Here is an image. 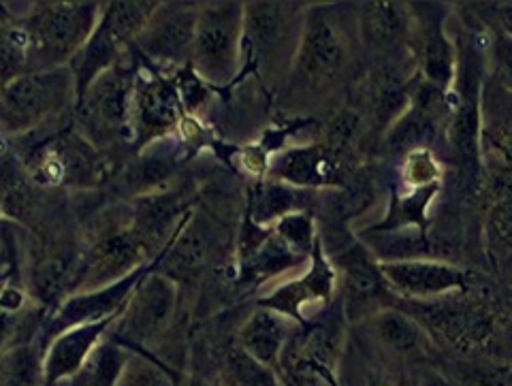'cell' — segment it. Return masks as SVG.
<instances>
[{"mask_svg": "<svg viewBox=\"0 0 512 386\" xmlns=\"http://www.w3.org/2000/svg\"><path fill=\"white\" fill-rule=\"evenodd\" d=\"M175 171V163L171 156H141L135 165L128 167L122 175V188H126L133 195L146 197L154 195V190H163V182L169 180V175Z\"/></svg>", "mask_w": 512, "mask_h": 386, "instance_id": "d6a6232c", "label": "cell"}, {"mask_svg": "<svg viewBox=\"0 0 512 386\" xmlns=\"http://www.w3.org/2000/svg\"><path fill=\"white\" fill-rule=\"evenodd\" d=\"M178 308V282L160 271H146L124 310L109 329V337L131 352H152L163 340Z\"/></svg>", "mask_w": 512, "mask_h": 386, "instance_id": "3957f363", "label": "cell"}, {"mask_svg": "<svg viewBox=\"0 0 512 386\" xmlns=\"http://www.w3.org/2000/svg\"><path fill=\"white\" fill-rule=\"evenodd\" d=\"M271 180L303 188H329L342 182L340 158L329 146H301L271 160Z\"/></svg>", "mask_w": 512, "mask_h": 386, "instance_id": "ffe728a7", "label": "cell"}, {"mask_svg": "<svg viewBox=\"0 0 512 386\" xmlns=\"http://www.w3.org/2000/svg\"><path fill=\"white\" fill-rule=\"evenodd\" d=\"M498 11V22L508 37H512V3H504L495 7Z\"/></svg>", "mask_w": 512, "mask_h": 386, "instance_id": "f35d334b", "label": "cell"}, {"mask_svg": "<svg viewBox=\"0 0 512 386\" xmlns=\"http://www.w3.org/2000/svg\"><path fill=\"white\" fill-rule=\"evenodd\" d=\"M380 276L389 293L414 301H434L470 291V276L451 263L434 259L378 261Z\"/></svg>", "mask_w": 512, "mask_h": 386, "instance_id": "9a60e30c", "label": "cell"}, {"mask_svg": "<svg viewBox=\"0 0 512 386\" xmlns=\"http://www.w3.org/2000/svg\"><path fill=\"white\" fill-rule=\"evenodd\" d=\"M340 378H346L344 386H406L387 363H378L374 359H363L361 350H346L342 355Z\"/></svg>", "mask_w": 512, "mask_h": 386, "instance_id": "836d02e7", "label": "cell"}, {"mask_svg": "<svg viewBox=\"0 0 512 386\" xmlns=\"http://www.w3.org/2000/svg\"><path fill=\"white\" fill-rule=\"evenodd\" d=\"M43 355V346L32 340L0 352V386H45Z\"/></svg>", "mask_w": 512, "mask_h": 386, "instance_id": "83f0119b", "label": "cell"}, {"mask_svg": "<svg viewBox=\"0 0 512 386\" xmlns=\"http://www.w3.org/2000/svg\"><path fill=\"white\" fill-rule=\"evenodd\" d=\"M271 229H274V233L288 248H291L295 254L303 256V259H310L316 244L320 241V237L316 235L314 218L308 212H303V209L293 214H286Z\"/></svg>", "mask_w": 512, "mask_h": 386, "instance_id": "e575fe53", "label": "cell"}, {"mask_svg": "<svg viewBox=\"0 0 512 386\" xmlns=\"http://www.w3.org/2000/svg\"><path fill=\"white\" fill-rule=\"evenodd\" d=\"M190 212H186V205L182 195L178 192L160 190L154 195L137 197L131 214V227L133 235L139 239L143 250L152 256V252L167 248L171 239L178 235L184 220Z\"/></svg>", "mask_w": 512, "mask_h": 386, "instance_id": "d6986e66", "label": "cell"}, {"mask_svg": "<svg viewBox=\"0 0 512 386\" xmlns=\"http://www.w3.org/2000/svg\"><path fill=\"white\" fill-rule=\"evenodd\" d=\"M156 7L158 3L152 0L150 3H103L101 20L92 37L69 64L75 77V101L82 99L96 77L122 58V50L126 45H133Z\"/></svg>", "mask_w": 512, "mask_h": 386, "instance_id": "277c9868", "label": "cell"}, {"mask_svg": "<svg viewBox=\"0 0 512 386\" xmlns=\"http://www.w3.org/2000/svg\"><path fill=\"white\" fill-rule=\"evenodd\" d=\"M299 201L301 190L276 180H267L259 186H254V190L250 192L246 214L252 218V222L259 224V227H274V224L286 214L299 212Z\"/></svg>", "mask_w": 512, "mask_h": 386, "instance_id": "4316f807", "label": "cell"}, {"mask_svg": "<svg viewBox=\"0 0 512 386\" xmlns=\"http://www.w3.org/2000/svg\"><path fill=\"white\" fill-rule=\"evenodd\" d=\"M348 35L329 7H312L303 18L293 58V73L303 84L318 86L340 75L348 62Z\"/></svg>", "mask_w": 512, "mask_h": 386, "instance_id": "9c48e42d", "label": "cell"}, {"mask_svg": "<svg viewBox=\"0 0 512 386\" xmlns=\"http://www.w3.org/2000/svg\"><path fill=\"white\" fill-rule=\"evenodd\" d=\"M485 250L495 269L512 265V188L495 201L485 222Z\"/></svg>", "mask_w": 512, "mask_h": 386, "instance_id": "f546056e", "label": "cell"}, {"mask_svg": "<svg viewBox=\"0 0 512 386\" xmlns=\"http://www.w3.org/2000/svg\"><path fill=\"white\" fill-rule=\"evenodd\" d=\"M75 99V77L69 67L28 71L0 88V128L20 135L52 118Z\"/></svg>", "mask_w": 512, "mask_h": 386, "instance_id": "5b68a950", "label": "cell"}, {"mask_svg": "<svg viewBox=\"0 0 512 386\" xmlns=\"http://www.w3.org/2000/svg\"><path fill=\"white\" fill-rule=\"evenodd\" d=\"M116 386H186L180 372L152 352H131Z\"/></svg>", "mask_w": 512, "mask_h": 386, "instance_id": "4dcf8cb0", "label": "cell"}, {"mask_svg": "<svg viewBox=\"0 0 512 386\" xmlns=\"http://www.w3.org/2000/svg\"><path fill=\"white\" fill-rule=\"evenodd\" d=\"M146 273V267L137 269L131 276L122 278L120 282L109 284L99 291L88 293H75L56 305V312L45 323V344H50L54 337L62 331L79 327V325H92V323H105V320H116L124 305L135 291L141 276Z\"/></svg>", "mask_w": 512, "mask_h": 386, "instance_id": "e0dca14e", "label": "cell"}, {"mask_svg": "<svg viewBox=\"0 0 512 386\" xmlns=\"http://www.w3.org/2000/svg\"><path fill=\"white\" fill-rule=\"evenodd\" d=\"M344 276H346V301L344 310L352 316L363 305H372V301L380 299L384 293H389L387 284H384L378 263L372 261V254H367L363 246L352 248L344 259Z\"/></svg>", "mask_w": 512, "mask_h": 386, "instance_id": "484cf974", "label": "cell"}, {"mask_svg": "<svg viewBox=\"0 0 512 386\" xmlns=\"http://www.w3.org/2000/svg\"><path fill=\"white\" fill-rule=\"evenodd\" d=\"M344 333L338 325H301L286 344L276 367L282 386H340Z\"/></svg>", "mask_w": 512, "mask_h": 386, "instance_id": "52a82bcc", "label": "cell"}, {"mask_svg": "<svg viewBox=\"0 0 512 386\" xmlns=\"http://www.w3.org/2000/svg\"><path fill=\"white\" fill-rule=\"evenodd\" d=\"M244 3H201L190 67L205 84L227 86L242 73Z\"/></svg>", "mask_w": 512, "mask_h": 386, "instance_id": "7a4b0ae2", "label": "cell"}, {"mask_svg": "<svg viewBox=\"0 0 512 386\" xmlns=\"http://www.w3.org/2000/svg\"><path fill=\"white\" fill-rule=\"evenodd\" d=\"M79 261L69 248H47L28 267V288L43 305L56 303L67 288L75 286Z\"/></svg>", "mask_w": 512, "mask_h": 386, "instance_id": "cb8c5ba5", "label": "cell"}, {"mask_svg": "<svg viewBox=\"0 0 512 386\" xmlns=\"http://www.w3.org/2000/svg\"><path fill=\"white\" fill-rule=\"evenodd\" d=\"M0 88H3V82H0Z\"/></svg>", "mask_w": 512, "mask_h": 386, "instance_id": "60d3db41", "label": "cell"}, {"mask_svg": "<svg viewBox=\"0 0 512 386\" xmlns=\"http://www.w3.org/2000/svg\"><path fill=\"white\" fill-rule=\"evenodd\" d=\"M28 73V35L22 22L0 18V82Z\"/></svg>", "mask_w": 512, "mask_h": 386, "instance_id": "1f68e13d", "label": "cell"}, {"mask_svg": "<svg viewBox=\"0 0 512 386\" xmlns=\"http://www.w3.org/2000/svg\"><path fill=\"white\" fill-rule=\"evenodd\" d=\"M402 173H404V184L410 186V190L438 188L442 180V169L438 165L434 152L429 148L408 152Z\"/></svg>", "mask_w": 512, "mask_h": 386, "instance_id": "d590c367", "label": "cell"}, {"mask_svg": "<svg viewBox=\"0 0 512 386\" xmlns=\"http://www.w3.org/2000/svg\"><path fill=\"white\" fill-rule=\"evenodd\" d=\"M114 323L116 320H105V323L79 325L58 333L54 340L45 346V386H62L82 372L84 365L92 357V352L105 340V335Z\"/></svg>", "mask_w": 512, "mask_h": 386, "instance_id": "ac0fdd59", "label": "cell"}, {"mask_svg": "<svg viewBox=\"0 0 512 386\" xmlns=\"http://www.w3.org/2000/svg\"><path fill=\"white\" fill-rule=\"evenodd\" d=\"M186 386H220V384L214 380H205V378H190L186 382Z\"/></svg>", "mask_w": 512, "mask_h": 386, "instance_id": "ab89813d", "label": "cell"}, {"mask_svg": "<svg viewBox=\"0 0 512 386\" xmlns=\"http://www.w3.org/2000/svg\"><path fill=\"white\" fill-rule=\"evenodd\" d=\"M414 305L412 312H404L429 333L431 340H440L457 352H474L489 344L493 337V314L483 303L470 299L468 293Z\"/></svg>", "mask_w": 512, "mask_h": 386, "instance_id": "ba28073f", "label": "cell"}, {"mask_svg": "<svg viewBox=\"0 0 512 386\" xmlns=\"http://www.w3.org/2000/svg\"><path fill=\"white\" fill-rule=\"evenodd\" d=\"M414 28V13L404 3H365L361 7V35L374 47L402 45Z\"/></svg>", "mask_w": 512, "mask_h": 386, "instance_id": "d4e9b609", "label": "cell"}, {"mask_svg": "<svg viewBox=\"0 0 512 386\" xmlns=\"http://www.w3.org/2000/svg\"><path fill=\"white\" fill-rule=\"evenodd\" d=\"M299 327L301 325L295 323L293 318H288L276 310L263 308L261 305V308H256L246 318V323L239 329L235 342L256 363H261L276 372L286 344L291 342V337L297 333Z\"/></svg>", "mask_w": 512, "mask_h": 386, "instance_id": "7402d4cb", "label": "cell"}, {"mask_svg": "<svg viewBox=\"0 0 512 386\" xmlns=\"http://www.w3.org/2000/svg\"><path fill=\"white\" fill-rule=\"evenodd\" d=\"M103 3H35L22 20L28 71L69 67L101 20Z\"/></svg>", "mask_w": 512, "mask_h": 386, "instance_id": "6da1fadb", "label": "cell"}, {"mask_svg": "<svg viewBox=\"0 0 512 386\" xmlns=\"http://www.w3.org/2000/svg\"><path fill=\"white\" fill-rule=\"evenodd\" d=\"M485 137H489L493 150L502 156L506 167L512 169V124H506L502 128H483V137H480V141Z\"/></svg>", "mask_w": 512, "mask_h": 386, "instance_id": "74e56055", "label": "cell"}, {"mask_svg": "<svg viewBox=\"0 0 512 386\" xmlns=\"http://www.w3.org/2000/svg\"><path fill=\"white\" fill-rule=\"evenodd\" d=\"M301 5L288 3H244V45L242 67L261 69L276 60L284 50L297 52L301 26H295V11Z\"/></svg>", "mask_w": 512, "mask_h": 386, "instance_id": "4fadbf2b", "label": "cell"}, {"mask_svg": "<svg viewBox=\"0 0 512 386\" xmlns=\"http://www.w3.org/2000/svg\"><path fill=\"white\" fill-rule=\"evenodd\" d=\"M367 335L380 350V355L404 359H425L431 350L429 333L416 323V320L404 312L387 305L374 316L365 318Z\"/></svg>", "mask_w": 512, "mask_h": 386, "instance_id": "44dd1931", "label": "cell"}, {"mask_svg": "<svg viewBox=\"0 0 512 386\" xmlns=\"http://www.w3.org/2000/svg\"><path fill=\"white\" fill-rule=\"evenodd\" d=\"M434 9L436 5H429L431 13H414V28L421 30V71L425 84L448 94L455 84L457 52L446 37L444 15Z\"/></svg>", "mask_w": 512, "mask_h": 386, "instance_id": "603a6c76", "label": "cell"}, {"mask_svg": "<svg viewBox=\"0 0 512 386\" xmlns=\"http://www.w3.org/2000/svg\"><path fill=\"white\" fill-rule=\"evenodd\" d=\"M32 178L43 186H94L103 178L96 148L82 133H60L30 160Z\"/></svg>", "mask_w": 512, "mask_h": 386, "instance_id": "5bb4252c", "label": "cell"}, {"mask_svg": "<svg viewBox=\"0 0 512 386\" xmlns=\"http://www.w3.org/2000/svg\"><path fill=\"white\" fill-rule=\"evenodd\" d=\"M338 267H335L323 250V244H316L306 271L301 276L288 280L261 299L263 308L276 310L295 323L306 325L323 314L338 288Z\"/></svg>", "mask_w": 512, "mask_h": 386, "instance_id": "30bf717a", "label": "cell"}, {"mask_svg": "<svg viewBox=\"0 0 512 386\" xmlns=\"http://www.w3.org/2000/svg\"><path fill=\"white\" fill-rule=\"evenodd\" d=\"M184 105L171 79L163 75H137L131 107V135L137 146L171 135L180 126Z\"/></svg>", "mask_w": 512, "mask_h": 386, "instance_id": "2e32d148", "label": "cell"}, {"mask_svg": "<svg viewBox=\"0 0 512 386\" xmlns=\"http://www.w3.org/2000/svg\"><path fill=\"white\" fill-rule=\"evenodd\" d=\"M148 259V252L143 250L128 224L107 229L96 237L84 256H79L75 293L99 291V288L120 282L137 269L146 267Z\"/></svg>", "mask_w": 512, "mask_h": 386, "instance_id": "8fae6325", "label": "cell"}, {"mask_svg": "<svg viewBox=\"0 0 512 386\" xmlns=\"http://www.w3.org/2000/svg\"><path fill=\"white\" fill-rule=\"evenodd\" d=\"M214 382L220 386H282L274 369L256 363L237 342L222 350L218 359V380Z\"/></svg>", "mask_w": 512, "mask_h": 386, "instance_id": "f1b7e54d", "label": "cell"}, {"mask_svg": "<svg viewBox=\"0 0 512 386\" xmlns=\"http://www.w3.org/2000/svg\"><path fill=\"white\" fill-rule=\"evenodd\" d=\"M199 9L201 3H158L133 47L154 64L184 67L192 56Z\"/></svg>", "mask_w": 512, "mask_h": 386, "instance_id": "7c38bea8", "label": "cell"}, {"mask_svg": "<svg viewBox=\"0 0 512 386\" xmlns=\"http://www.w3.org/2000/svg\"><path fill=\"white\" fill-rule=\"evenodd\" d=\"M135 64L122 62L101 73L77 101L82 135L96 143H114L131 135V107L135 90Z\"/></svg>", "mask_w": 512, "mask_h": 386, "instance_id": "8992f818", "label": "cell"}, {"mask_svg": "<svg viewBox=\"0 0 512 386\" xmlns=\"http://www.w3.org/2000/svg\"><path fill=\"white\" fill-rule=\"evenodd\" d=\"M489 64L498 86L512 94V37L498 30L489 45Z\"/></svg>", "mask_w": 512, "mask_h": 386, "instance_id": "8d00e7d4", "label": "cell"}]
</instances>
